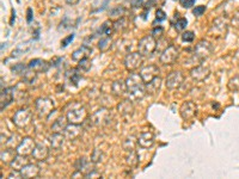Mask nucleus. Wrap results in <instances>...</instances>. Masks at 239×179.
I'll return each instance as SVG.
<instances>
[{
  "instance_id": "42",
  "label": "nucleus",
  "mask_w": 239,
  "mask_h": 179,
  "mask_svg": "<svg viewBox=\"0 0 239 179\" xmlns=\"http://www.w3.org/2000/svg\"><path fill=\"white\" fill-rule=\"evenodd\" d=\"M90 67H91V63H90V60L88 59H84V60H80L78 63V68L80 69L83 72H87Z\"/></svg>"
},
{
  "instance_id": "30",
  "label": "nucleus",
  "mask_w": 239,
  "mask_h": 179,
  "mask_svg": "<svg viewBox=\"0 0 239 179\" xmlns=\"http://www.w3.org/2000/svg\"><path fill=\"white\" fill-rule=\"evenodd\" d=\"M17 154L18 153H17L16 149H12V148L3 149L1 151V161L5 162V164H11Z\"/></svg>"
},
{
  "instance_id": "4",
  "label": "nucleus",
  "mask_w": 239,
  "mask_h": 179,
  "mask_svg": "<svg viewBox=\"0 0 239 179\" xmlns=\"http://www.w3.org/2000/svg\"><path fill=\"white\" fill-rule=\"evenodd\" d=\"M155 48H157V41L152 35H147V36L142 37L140 41H139V44H137L139 53L141 55H145V56L153 54Z\"/></svg>"
},
{
  "instance_id": "7",
  "label": "nucleus",
  "mask_w": 239,
  "mask_h": 179,
  "mask_svg": "<svg viewBox=\"0 0 239 179\" xmlns=\"http://www.w3.org/2000/svg\"><path fill=\"white\" fill-rule=\"evenodd\" d=\"M184 81V75L182 74V72L179 71H175V72H171L170 74L167 75L166 78V87L167 90H171V91H173V90H177L182 86Z\"/></svg>"
},
{
  "instance_id": "6",
  "label": "nucleus",
  "mask_w": 239,
  "mask_h": 179,
  "mask_svg": "<svg viewBox=\"0 0 239 179\" xmlns=\"http://www.w3.org/2000/svg\"><path fill=\"white\" fill-rule=\"evenodd\" d=\"M31 117H32V114L29 109H21V110H18L15 114L12 121L18 128H25L31 122Z\"/></svg>"
},
{
  "instance_id": "43",
  "label": "nucleus",
  "mask_w": 239,
  "mask_h": 179,
  "mask_svg": "<svg viewBox=\"0 0 239 179\" xmlns=\"http://www.w3.org/2000/svg\"><path fill=\"white\" fill-rule=\"evenodd\" d=\"M194 38H195L194 31H185L182 34V39L184 42H193Z\"/></svg>"
},
{
  "instance_id": "33",
  "label": "nucleus",
  "mask_w": 239,
  "mask_h": 179,
  "mask_svg": "<svg viewBox=\"0 0 239 179\" xmlns=\"http://www.w3.org/2000/svg\"><path fill=\"white\" fill-rule=\"evenodd\" d=\"M127 156H126V162L129 165V166H132V167H135L139 162V156L136 154L135 151H128L127 152Z\"/></svg>"
},
{
  "instance_id": "21",
  "label": "nucleus",
  "mask_w": 239,
  "mask_h": 179,
  "mask_svg": "<svg viewBox=\"0 0 239 179\" xmlns=\"http://www.w3.org/2000/svg\"><path fill=\"white\" fill-rule=\"evenodd\" d=\"M91 52L92 49L90 48L88 45L84 44L82 47H79L78 49H75V50L72 53V60L73 61H80V60H84V59H88V56L91 55Z\"/></svg>"
},
{
  "instance_id": "17",
  "label": "nucleus",
  "mask_w": 239,
  "mask_h": 179,
  "mask_svg": "<svg viewBox=\"0 0 239 179\" xmlns=\"http://www.w3.org/2000/svg\"><path fill=\"white\" fill-rule=\"evenodd\" d=\"M28 67L30 69H32V71H35L36 73H46L49 69V67H50V65L42 59H34L29 62Z\"/></svg>"
},
{
  "instance_id": "16",
  "label": "nucleus",
  "mask_w": 239,
  "mask_h": 179,
  "mask_svg": "<svg viewBox=\"0 0 239 179\" xmlns=\"http://www.w3.org/2000/svg\"><path fill=\"white\" fill-rule=\"evenodd\" d=\"M208 75H209V68L203 66V65H200V66L193 68L190 72V76L196 81L206 80V78H208Z\"/></svg>"
},
{
  "instance_id": "11",
  "label": "nucleus",
  "mask_w": 239,
  "mask_h": 179,
  "mask_svg": "<svg viewBox=\"0 0 239 179\" xmlns=\"http://www.w3.org/2000/svg\"><path fill=\"white\" fill-rule=\"evenodd\" d=\"M178 57V49L173 44L169 45L160 55V62L164 65H172Z\"/></svg>"
},
{
  "instance_id": "32",
  "label": "nucleus",
  "mask_w": 239,
  "mask_h": 179,
  "mask_svg": "<svg viewBox=\"0 0 239 179\" xmlns=\"http://www.w3.org/2000/svg\"><path fill=\"white\" fill-rule=\"evenodd\" d=\"M158 0H135L133 3L134 7H144L146 10H149L152 6H154L157 4Z\"/></svg>"
},
{
  "instance_id": "51",
  "label": "nucleus",
  "mask_w": 239,
  "mask_h": 179,
  "mask_svg": "<svg viewBox=\"0 0 239 179\" xmlns=\"http://www.w3.org/2000/svg\"><path fill=\"white\" fill-rule=\"evenodd\" d=\"M233 22H236V24L239 25V12L236 13V16H234V18H233Z\"/></svg>"
},
{
  "instance_id": "24",
  "label": "nucleus",
  "mask_w": 239,
  "mask_h": 179,
  "mask_svg": "<svg viewBox=\"0 0 239 179\" xmlns=\"http://www.w3.org/2000/svg\"><path fill=\"white\" fill-rule=\"evenodd\" d=\"M26 156H28V155H22V154H17V155L15 156V159L12 160V162L10 164L13 171L19 172L24 166H26L28 164H30V162H29V159H28Z\"/></svg>"
},
{
  "instance_id": "41",
  "label": "nucleus",
  "mask_w": 239,
  "mask_h": 179,
  "mask_svg": "<svg viewBox=\"0 0 239 179\" xmlns=\"http://www.w3.org/2000/svg\"><path fill=\"white\" fill-rule=\"evenodd\" d=\"M102 160H103V153H102V151H101V149H98V148L93 149V152H92V154H91V161H92L93 164H99Z\"/></svg>"
},
{
  "instance_id": "3",
  "label": "nucleus",
  "mask_w": 239,
  "mask_h": 179,
  "mask_svg": "<svg viewBox=\"0 0 239 179\" xmlns=\"http://www.w3.org/2000/svg\"><path fill=\"white\" fill-rule=\"evenodd\" d=\"M54 102L48 97H39L35 102V109L39 118H48L54 111Z\"/></svg>"
},
{
  "instance_id": "23",
  "label": "nucleus",
  "mask_w": 239,
  "mask_h": 179,
  "mask_svg": "<svg viewBox=\"0 0 239 179\" xmlns=\"http://www.w3.org/2000/svg\"><path fill=\"white\" fill-rule=\"evenodd\" d=\"M66 76V80L68 84H71L73 86H77L79 80L82 79V73H80V69L79 68H71L68 69V71L66 72L65 74Z\"/></svg>"
},
{
  "instance_id": "2",
  "label": "nucleus",
  "mask_w": 239,
  "mask_h": 179,
  "mask_svg": "<svg viewBox=\"0 0 239 179\" xmlns=\"http://www.w3.org/2000/svg\"><path fill=\"white\" fill-rule=\"evenodd\" d=\"M66 117L69 123L82 124L87 117V111L82 103L72 102L66 106Z\"/></svg>"
},
{
  "instance_id": "22",
  "label": "nucleus",
  "mask_w": 239,
  "mask_h": 179,
  "mask_svg": "<svg viewBox=\"0 0 239 179\" xmlns=\"http://www.w3.org/2000/svg\"><path fill=\"white\" fill-rule=\"evenodd\" d=\"M13 96H15V87L13 86L1 90V111L13 102Z\"/></svg>"
},
{
  "instance_id": "29",
  "label": "nucleus",
  "mask_w": 239,
  "mask_h": 179,
  "mask_svg": "<svg viewBox=\"0 0 239 179\" xmlns=\"http://www.w3.org/2000/svg\"><path fill=\"white\" fill-rule=\"evenodd\" d=\"M145 85H146V91H147V93L154 94V93H157V92L159 91V88H160V86H162V79H160V76L158 75V76H155L154 79H152L151 81L146 83Z\"/></svg>"
},
{
  "instance_id": "8",
  "label": "nucleus",
  "mask_w": 239,
  "mask_h": 179,
  "mask_svg": "<svg viewBox=\"0 0 239 179\" xmlns=\"http://www.w3.org/2000/svg\"><path fill=\"white\" fill-rule=\"evenodd\" d=\"M36 147V142L34 138L31 137H24L22 138V141L18 143V146L16 147V151L18 154H22V155H30L32 154L34 149Z\"/></svg>"
},
{
  "instance_id": "35",
  "label": "nucleus",
  "mask_w": 239,
  "mask_h": 179,
  "mask_svg": "<svg viewBox=\"0 0 239 179\" xmlns=\"http://www.w3.org/2000/svg\"><path fill=\"white\" fill-rule=\"evenodd\" d=\"M111 45V38L110 36H106V37H103L99 39V42H98V48H99V50L101 52H106L109 48H110Z\"/></svg>"
},
{
  "instance_id": "26",
  "label": "nucleus",
  "mask_w": 239,
  "mask_h": 179,
  "mask_svg": "<svg viewBox=\"0 0 239 179\" xmlns=\"http://www.w3.org/2000/svg\"><path fill=\"white\" fill-rule=\"evenodd\" d=\"M111 93L115 97H122L124 93H127V85L126 81L116 80L111 84Z\"/></svg>"
},
{
  "instance_id": "49",
  "label": "nucleus",
  "mask_w": 239,
  "mask_h": 179,
  "mask_svg": "<svg viewBox=\"0 0 239 179\" xmlns=\"http://www.w3.org/2000/svg\"><path fill=\"white\" fill-rule=\"evenodd\" d=\"M84 177H85V178H95V177H96V178H99V177H102V176H101V173H98V172L95 170V168H93V170H91L88 173H86Z\"/></svg>"
},
{
  "instance_id": "39",
  "label": "nucleus",
  "mask_w": 239,
  "mask_h": 179,
  "mask_svg": "<svg viewBox=\"0 0 239 179\" xmlns=\"http://www.w3.org/2000/svg\"><path fill=\"white\" fill-rule=\"evenodd\" d=\"M113 26H114V31H119V30L122 31L123 29L127 28V21H126V18H124V17L118 18L115 23H113Z\"/></svg>"
},
{
  "instance_id": "25",
  "label": "nucleus",
  "mask_w": 239,
  "mask_h": 179,
  "mask_svg": "<svg viewBox=\"0 0 239 179\" xmlns=\"http://www.w3.org/2000/svg\"><path fill=\"white\" fill-rule=\"evenodd\" d=\"M31 155L36 159V160H46V159L48 158V155H49V149L46 145L38 143V145H36Z\"/></svg>"
},
{
  "instance_id": "18",
  "label": "nucleus",
  "mask_w": 239,
  "mask_h": 179,
  "mask_svg": "<svg viewBox=\"0 0 239 179\" xmlns=\"http://www.w3.org/2000/svg\"><path fill=\"white\" fill-rule=\"evenodd\" d=\"M39 171L41 170L36 164H28L19 171V176L21 178H36L39 174Z\"/></svg>"
},
{
  "instance_id": "19",
  "label": "nucleus",
  "mask_w": 239,
  "mask_h": 179,
  "mask_svg": "<svg viewBox=\"0 0 239 179\" xmlns=\"http://www.w3.org/2000/svg\"><path fill=\"white\" fill-rule=\"evenodd\" d=\"M226 30H227V22H226V18L224 17L216 18L211 26V32L214 34V36L222 35L224 32H226Z\"/></svg>"
},
{
  "instance_id": "20",
  "label": "nucleus",
  "mask_w": 239,
  "mask_h": 179,
  "mask_svg": "<svg viewBox=\"0 0 239 179\" xmlns=\"http://www.w3.org/2000/svg\"><path fill=\"white\" fill-rule=\"evenodd\" d=\"M154 143V135L152 131H142L137 137V145L142 148H149Z\"/></svg>"
},
{
  "instance_id": "13",
  "label": "nucleus",
  "mask_w": 239,
  "mask_h": 179,
  "mask_svg": "<svg viewBox=\"0 0 239 179\" xmlns=\"http://www.w3.org/2000/svg\"><path fill=\"white\" fill-rule=\"evenodd\" d=\"M65 136L68 140H77L83 135V128L82 124H75V123H68L66 130L64 131Z\"/></svg>"
},
{
  "instance_id": "27",
  "label": "nucleus",
  "mask_w": 239,
  "mask_h": 179,
  "mask_svg": "<svg viewBox=\"0 0 239 179\" xmlns=\"http://www.w3.org/2000/svg\"><path fill=\"white\" fill-rule=\"evenodd\" d=\"M65 135L62 133H53V135L49 136V143H50L53 149H60L65 142Z\"/></svg>"
},
{
  "instance_id": "10",
  "label": "nucleus",
  "mask_w": 239,
  "mask_h": 179,
  "mask_svg": "<svg viewBox=\"0 0 239 179\" xmlns=\"http://www.w3.org/2000/svg\"><path fill=\"white\" fill-rule=\"evenodd\" d=\"M213 50V47L212 44L209 43L206 39H201L195 47V57H197L198 60H204L209 54L212 53Z\"/></svg>"
},
{
  "instance_id": "12",
  "label": "nucleus",
  "mask_w": 239,
  "mask_h": 179,
  "mask_svg": "<svg viewBox=\"0 0 239 179\" xmlns=\"http://www.w3.org/2000/svg\"><path fill=\"white\" fill-rule=\"evenodd\" d=\"M140 75L142 78V80L146 83L148 81H151L152 79H154L155 76L159 75V68L158 66L155 65H147L145 67L141 68V71H140Z\"/></svg>"
},
{
  "instance_id": "53",
  "label": "nucleus",
  "mask_w": 239,
  "mask_h": 179,
  "mask_svg": "<svg viewBox=\"0 0 239 179\" xmlns=\"http://www.w3.org/2000/svg\"><path fill=\"white\" fill-rule=\"evenodd\" d=\"M67 1V4H69V5H74V4H77L79 0H66Z\"/></svg>"
},
{
  "instance_id": "37",
  "label": "nucleus",
  "mask_w": 239,
  "mask_h": 179,
  "mask_svg": "<svg viewBox=\"0 0 239 179\" xmlns=\"http://www.w3.org/2000/svg\"><path fill=\"white\" fill-rule=\"evenodd\" d=\"M126 13V7L124 6H116L110 11V17L113 18H121Z\"/></svg>"
},
{
  "instance_id": "38",
  "label": "nucleus",
  "mask_w": 239,
  "mask_h": 179,
  "mask_svg": "<svg viewBox=\"0 0 239 179\" xmlns=\"http://www.w3.org/2000/svg\"><path fill=\"white\" fill-rule=\"evenodd\" d=\"M29 69V67H26L24 63H17L15 66L11 67V71L18 75H24L26 73V71Z\"/></svg>"
},
{
  "instance_id": "44",
  "label": "nucleus",
  "mask_w": 239,
  "mask_h": 179,
  "mask_svg": "<svg viewBox=\"0 0 239 179\" xmlns=\"http://www.w3.org/2000/svg\"><path fill=\"white\" fill-rule=\"evenodd\" d=\"M166 19V13L163 11V10H157V12H155V21L157 22H163Z\"/></svg>"
},
{
  "instance_id": "31",
  "label": "nucleus",
  "mask_w": 239,
  "mask_h": 179,
  "mask_svg": "<svg viewBox=\"0 0 239 179\" xmlns=\"http://www.w3.org/2000/svg\"><path fill=\"white\" fill-rule=\"evenodd\" d=\"M88 167H90V162L87 161V159H86V158H80V159H78L77 162H75V170L83 172L84 176H85L86 173H88L91 170H93V168H88Z\"/></svg>"
},
{
  "instance_id": "47",
  "label": "nucleus",
  "mask_w": 239,
  "mask_h": 179,
  "mask_svg": "<svg viewBox=\"0 0 239 179\" xmlns=\"http://www.w3.org/2000/svg\"><path fill=\"white\" fill-rule=\"evenodd\" d=\"M163 32H164V29L162 28V26H158V28H154L153 30H152V36L155 38V37H160L162 35H163Z\"/></svg>"
},
{
  "instance_id": "34",
  "label": "nucleus",
  "mask_w": 239,
  "mask_h": 179,
  "mask_svg": "<svg viewBox=\"0 0 239 179\" xmlns=\"http://www.w3.org/2000/svg\"><path fill=\"white\" fill-rule=\"evenodd\" d=\"M137 145V140H135V137L132 135L127 137L124 142H123V149H126V152L128 151H135V147Z\"/></svg>"
},
{
  "instance_id": "40",
  "label": "nucleus",
  "mask_w": 239,
  "mask_h": 179,
  "mask_svg": "<svg viewBox=\"0 0 239 179\" xmlns=\"http://www.w3.org/2000/svg\"><path fill=\"white\" fill-rule=\"evenodd\" d=\"M188 25V21L187 18H181V17H177V22L173 23V26L177 31H183V30L187 28Z\"/></svg>"
},
{
  "instance_id": "36",
  "label": "nucleus",
  "mask_w": 239,
  "mask_h": 179,
  "mask_svg": "<svg viewBox=\"0 0 239 179\" xmlns=\"http://www.w3.org/2000/svg\"><path fill=\"white\" fill-rule=\"evenodd\" d=\"M30 49V44H29V42H25V43H21L19 44L15 50L12 52V56L13 57H16V56H19V55H22V54H24V53H26L28 50Z\"/></svg>"
},
{
  "instance_id": "14",
  "label": "nucleus",
  "mask_w": 239,
  "mask_h": 179,
  "mask_svg": "<svg viewBox=\"0 0 239 179\" xmlns=\"http://www.w3.org/2000/svg\"><path fill=\"white\" fill-rule=\"evenodd\" d=\"M179 112H181V116L184 118V119H190L193 118L196 112H197V106L194 102L189 101V102H184L181 106V110H179Z\"/></svg>"
},
{
  "instance_id": "45",
  "label": "nucleus",
  "mask_w": 239,
  "mask_h": 179,
  "mask_svg": "<svg viewBox=\"0 0 239 179\" xmlns=\"http://www.w3.org/2000/svg\"><path fill=\"white\" fill-rule=\"evenodd\" d=\"M204 11H206V6L200 5V6H196V7L193 10V13H194L196 17H200V16H202V14L204 13Z\"/></svg>"
},
{
  "instance_id": "1",
  "label": "nucleus",
  "mask_w": 239,
  "mask_h": 179,
  "mask_svg": "<svg viewBox=\"0 0 239 179\" xmlns=\"http://www.w3.org/2000/svg\"><path fill=\"white\" fill-rule=\"evenodd\" d=\"M127 85V93L129 96V99L133 102H139L146 96V85L140 73H131L129 76L126 79Z\"/></svg>"
},
{
  "instance_id": "28",
  "label": "nucleus",
  "mask_w": 239,
  "mask_h": 179,
  "mask_svg": "<svg viewBox=\"0 0 239 179\" xmlns=\"http://www.w3.org/2000/svg\"><path fill=\"white\" fill-rule=\"evenodd\" d=\"M68 119L66 116H61V117H59L56 121L53 123L52 125V131L53 133H64L66 130V128L68 125Z\"/></svg>"
},
{
  "instance_id": "5",
  "label": "nucleus",
  "mask_w": 239,
  "mask_h": 179,
  "mask_svg": "<svg viewBox=\"0 0 239 179\" xmlns=\"http://www.w3.org/2000/svg\"><path fill=\"white\" fill-rule=\"evenodd\" d=\"M142 63V55L139 52H133V53H127L123 60V65L127 71L134 72L137 69Z\"/></svg>"
},
{
  "instance_id": "46",
  "label": "nucleus",
  "mask_w": 239,
  "mask_h": 179,
  "mask_svg": "<svg viewBox=\"0 0 239 179\" xmlns=\"http://www.w3.org/2000/svg\"><path fill=\"white\" fill-rule=\"evenodd\" d=\"M74 39V34H71V35H68L67 37H65L64 39H62V42H61V47L62 48H65V47H67L69 43H71L72 41Z\"/></svg>"
},
{
  "instance_id": "9",
  "label": "nucleus",
  "mask_w": 239,
  "mask_h": 179,
  "mask_svg": "<svg viewBox=\"0 0 239 179\" xmlns=\"http://www.w3.org/2000/svg\"><path fill=\"white\" fill-rule=\"evenodd\" d=\"M110 118H111V115L109 112V110L105 107H102L92 115V123L97 127H103L109 123Z\"/></svg>"
},
{
  "instance_id": "48",
  "label": "nucleus",
  "mask_w": 239,
  "mask_h": 179,
  "mask_svg": "<svg viewBox=\"0 0 239 179\" xmlns=\"http://www.w3.org/2000/svg\"><path fill=\"white\" fill-rule=\"evenodd\" d=\"M179 3H181V5L185 8H190L191 6H194L195 4V0H179Z\"/></svg>"
},
{
  "instance_id": "15",
  "label": "nucleus",
  "mask_w": 239,
  "mask_h": 179,
  "mask_svg": "<svg viewBox=\"0 0 239 179\" xmlns=\"http://www.w3.org/2000/svg\"><path fill=\"white\" fill-rule=\"evenodd\" d=\"M133 101L132 99H124V101L119 102L117 105V111L119 115L123 117H131L134 112V106H133Z\"/></svg>"
},
{
  "instance_id": "52",
  "label": "nucleus",
  "mask_w": 239,
  "mask_h": 179,
  "mask_svg": "<svg viewBox=\"0 0 239 179\" xmlns=\"http://www.w3.org/2000/svg\"><path fill=\"white\" fill-rule=\"evenodd\" d=\"M15 19H16V12H15V10H12V18H11V21H10V24H13L15 22Z\"/></svg>"
},
{
  "instance_id": "50",
  "label": "nucleus",
  "mask_w": 239,
  "mask_h": 179,
  "mask_svg": "<svg viewBox=\"0 0 239 179\" xmlns=\"http://www.w3.org/2000/svg\"><path fill=\"white\" fill-rule=\"evenodd\" d=\"M26 13H28V17H26L28 23H31V22H32V10L29 7V8H28V11H26Z\"/></svg>"
}]
</instances>
